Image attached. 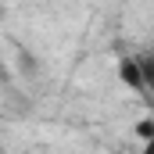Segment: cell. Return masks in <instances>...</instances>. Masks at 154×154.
<instances>
[{
	"label": "cell",
	"instance_id": "2",
	"mask_svg": "<svg viewBox=\"0 0 154 154\" xmlns=\"http://www.w3.org/2000/svg\"><path fill=\"white\" fill-rule=\"evenodd\" d=\"M136 57H140V68H143V82H147V90H154V50L136 54Z\"/></svg>",
	"mask_w": 154,
	"mask_h": 154
},
{
	"label": "cell",
	"instance_id": "3",
	"mask_svg": "<svg viewBox=\"0 0 154 154\" xmlns=\"http://www.w3.org/2000/svg\"><path fill=\"white\" fill-rule=\"evenodd\" d=\"M136 136H140V140L154 136V118H140V122H136Z\"/></svg>",
	"mask_w": 154,
	"mask_h": 154
},
{
	"label": "cell",
	"instance_id": "4",
	"mask_svg": "<svg viewBox=\"0 0 154 154\" xmlns=\"http://www.w3.org/2000/svg\"><path fill=\"white\" fill-rule=\"evenodd\" d=\"M143 154H154V136H147V140H143Z\"/></svg>",
	"mask_w": 154,
	"mask_h": 154
},
{
	"label": "cell",
	"instance_id": "1",
	"mask_svg": "<svg viewBox=\"0 0 154 154\" xmlns=\"http://www.w3.org/2000/svg\"><path fill=\"white\" fill-rule=\"evenodd\" d=\"M115 75L122 86H129V90H147V82H143V68H140V57H122L115 65Z\"/></svg>",
	"mask_w": 154,
	"mask_h": 154
}]
</instances>
